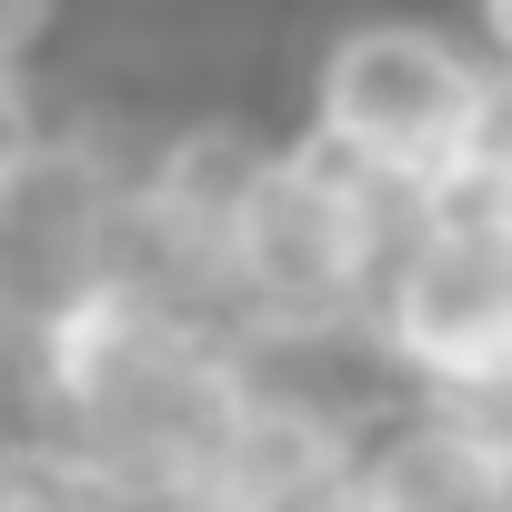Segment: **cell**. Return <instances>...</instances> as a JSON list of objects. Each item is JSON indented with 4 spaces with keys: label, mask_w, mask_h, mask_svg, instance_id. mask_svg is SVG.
I'll list each match as a JSON object with an SVG mask.
<instances>
[{
    "label": "cell",
    "mask_w": 512,
    "mask_h": 512,
    "mask_svg": "<svg viewBox=\"0 0 512 512\" xmlns=\"http://www.w3.org/2000/svg\"><path fill=\"white\" fill-rule=\"evenodd\" d=\"M492 91H502V71L482 61L472 31H452L432 11H362L312 51L302 141H322L332 161L382 181L402 211H432V201L472 191Z\"/></svg>",
    "instance_id": "3957f363"
},
{
    "label": "cell",
    "mask_w": 512,
    "mask_h": 512,
    "mask_svg": "<svg viewBox=\"0 0 512 512\" xmlns=\"http://www.w3.org/2000/svg\"><path fill=\"white\" fill-rule=\"evenodd\" d=\"M342 512H512V452H492L452 402L392 392L342 442Z\"/></svg>",
    "instance_id": "8992f818"
},
{
    "label": "cell",
    "mask_w": 512,
    "mask_h": 512,
    "mask_svg": "<svg viewBox=\"0 0 512 512\" xmlns=\"http://www.w3.org/2000/svg\"><path fill=\"white\" fill-rule=\"evenodd\" d=\"M41 131H51V101L31 91V61H0V171L41 151Z\"/></svg>",
    "instance_id": "52a82bcc"
},
{
    "label": "cell",
    "mask_w": 512,
    "mask_h": 512,
    "mask_svg": "<svg viewBox=\"0 0 512 512\" xmlns=\"http://www.w3.org/2000/svg\"><path fill=\"white\" fill-rule=\"evenodd\" d=\"M61 0H0V61H31V41L51 31Z\"/></svg>",
    "instance_id": "ba28073f"
},
{
    "label": "cell",
    "mask_w": 512,
    "mask_h": 512,
    "mask_svg": "<svg viewBox=\"0 0 512 512\" xmlns=\"http://www.w3.org/2000/svg\"><path fill=\"white\" fill-rule=\"evenodd\" d=\"M472 41L492 71H512V0H472Z\"/></svg>",
    "instance_id": "9c48e42d"
},
{
    "label": "cell",
    "mask_w": 512,
    "mask_h": 512,
    "mask_svg": "<svg viewBox=\"0 0 512 512\" xmlns=\"http://www.w3.org/2000/svg\"><path fill=\"white\" fill-rule=\"evenodd\" d=\"M392 392H482L512 372V201H432L402 221V251L362 322Z\"/></svg>",
    "instance_id": "277c9868"
},
{
    "label": "cell",
    "mask_w": 512,
    "mask_h": 512,
    "mask_svg": "<svg viewBox=\"0 0 512 512\" xmlns=\"http://www.w3.org/2000/svg\"><path fill=\"white\" fill-rule=\"evenodd\" d=\"M141 151H111L101 131L51 121L41 151L0 171V322H51L121 262V211H131Z\"/></svg>",
    "instance_id": "5b68a950"
},
{
    "label": "cell",
    "mask_w": 512,
    "mask_h": 512,
    "mask_svg": "<svg viewBox=\"0 0 512 512\" xmlns=\"http://www.w3.org/2000/svg\"><path fill=\"white\" fill-rule=\"evenodd\" d=\"M251 402L241 342L161 292L91 282L31 322V432L91 462L131 512H181Z\"/></svg>",
    "instance_id": "6da1fadb"
},
{
    "label": "cell",
    "mask_w": 512,
    "mask_h": 512,
    "mask_svg": "<svg viewBox=\"0 0 512 512\" xmlns=\"http://www.w3.org/2000/svg\"><path fill=\"white\" fill-rule=\"evenodd\" d=\"M402 201L332 161L322 141H262L211 231V302L241 342H342L372 322V292L402 251Z\"/></svg>",
    "instance_id": "7a4b0ae2"
}]
</instances>
